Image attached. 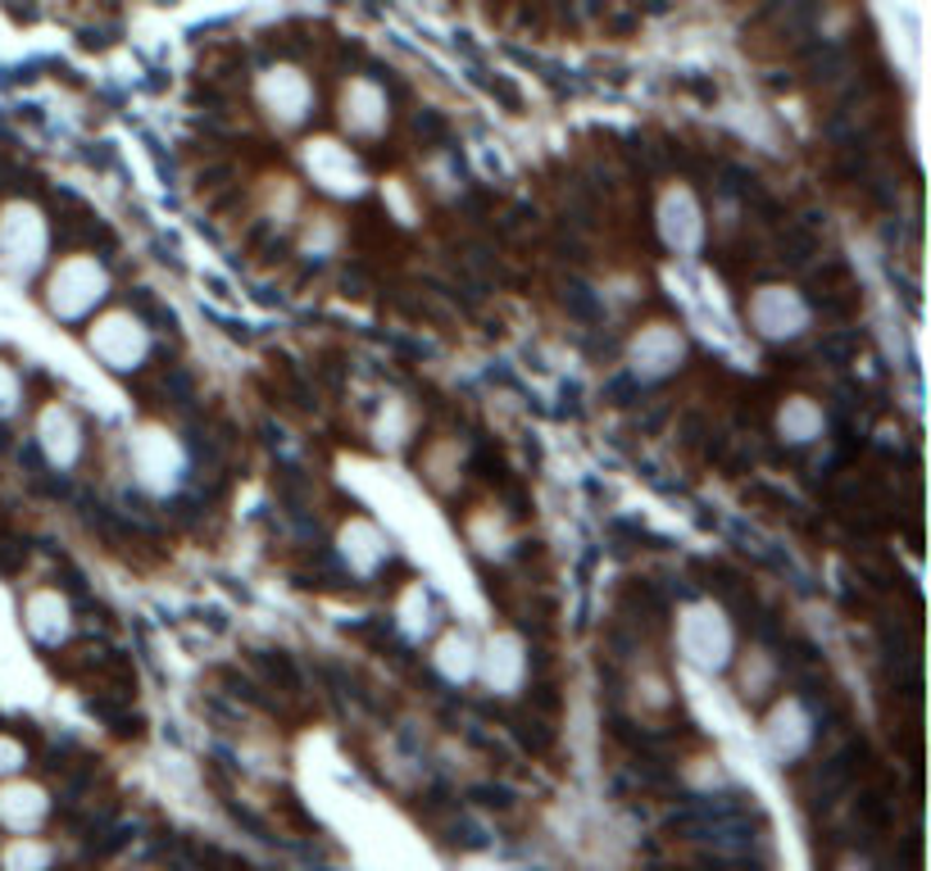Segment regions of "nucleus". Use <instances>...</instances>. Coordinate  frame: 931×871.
I'll use <instances>...</instances> for the list:
<instances>
[{"label": "nucleus", "mask_w": 931, "mask_h": 871, "mask_svg": "<svg viewBox=\"0 0 931 871\" xmlns=\"http://www.w3.org/2000/svg\"><path fill=\"white\" fill-rule=\"evenodd\" d=\"M105 295H109V273H105V263L96 254H68L59 259L51 277H46V309L64 323H87L96 318V309L105 305Z\"/></svg>", "instance_id": "1"}, {"label": "nucleus", "mask_w": 931, "mask_h": 871, "mask_svg": "<svg viewBox=\"0 0 931 871\" xmlns=\"http://www.w3.org/2000/svg\"><path fill=\"white\" fill-rule=\"evenodd\" d=\"M423 477L436 486V490H451L459 481V449L451 440H436L427 454H423Z\"/></svg>", "instance_id": "19"}, {"label": "nucleus", "mask_w": 931, "mask_h": 871, "mask_svg": "<svg viewBox=\"0 0 931 871\" xmlns=\"http://www.w3.org/2000/svg\"><path fill=\"white\" fill-rule=\"evenodd\" d=\"M36 436H42V449L51 454V464H59V468H73L87 449V432L78 423V413L59 400L42 404V413H36Z\"/></svg>", "instance_id": "9"}, {"label": "nucleus", "mask_w": 931, "mask_h": 871, "mask_svg": "<svg viewBox=\"0 0 931 871\" xmlns=\"http://www.w3.org/2000/svg\"><path fill=\"white\" fill-rule=\"evenodd\" d=\"M255 105L264 109V119L278 132L305 128L310 113H314V83H310V73L295 68V64H269L255 78Z\"/></svg>", "instance_id": "2"}, {"label": "nucleus", "mask_w": 931, "mask_h": 871, "mask_svg": "<svg viewBox=\"0 0 931 871\" xmlns=\"http://www.w3.org/2000/svg\"><path fill=\"white\" fill-rule=\"evenodd\" d=\"M342 554L350 558L355 573H372V567L387 563V541L368 518H350L342 526Z\"/></svg>", "instance_id": "15"}, {"label": "nucleus", "mask_w": 931, "mask_h": 871, "mask_svg": "<svg viewBox=\"0 0 931 871\" xmlns=\"http://www.w3.org/2000/svg\"><path fill=\"white\" fill-rule=\"evenodd\" d=\"M745 323L764 340H791L809 327V305L791 286H759L745 305Z\"/></svg>", "instance_id": "8"}, {"label": "nucleus", "mask_w": 931, "mask_h": 871, "mask_svg": "<svg viewBox=\"0 0 931 871\" xmlns=\"http://www.w3.org/2000/svg\"><path fill=\"white\" fill-rule=\"evenodd\" d=\"M87 350L109 368V372H132L151 355V331L128 309H105L87 323Z\"/></svg>", "instance_id": "3"}, {"label": "nucleus", "mask_w": 931, "mask_h": 871, "mask_svg": "<svg viewBox=\"0 0 931 871\" xmlns=\"http://www.w3.org/2000/svg\"><path fill=\"white\" fill-rule=\"evenodd\" d=\"M432 663L451 681H468V676H477V645L464 631H445L432 650Z\"/></svg>", "instance_id": "16"}, {"label": "nucleus", "mask_w": 931, "mask_h": 871, "mask_svg": "<svg viewBox=\"0 0 931 871\" xmlns=\"http://www.w3.org/2000/svg\"><path fill=\"white\" fill-rule=\"evenodd\" d=\"M387 119H391V100L382 91L378 78H346L342 83V96H337V123L346 137L355 141H378L387 132Z\"/></svg>", "instance_id": "7"}, {"label": "nucleus", "mask_w": 931, "mask_h": 871, "mask_svg": "<svg viewBox=\"0 0 931 871\" xmlns=\"http://www.w3.org/2000/svg\"><path fill=\"white\" fill-rule=\"evenodd\" d=\"M631 363H637L641 377H663V372H673L686 355V340L673 323H646L637 336H631Z\"/></svg>", "instance_id": "10"}, {"label": "nucleus", "mask_w": 931, "mask_h": 871, "mask_svg": "<svg viewBox=\"0 0 931 871\" xmlns=\"http://www.w3.org/2000/svg\"><path fill=\"white\" fill-rule=\"evenodd\" d=\"M477 672L487 676V686H496L500 695H513V690H518V681H523V672H528L523 640L509 635V631L491 635V645H487V650H477Z\"/></svg>", "instance_id": "11"}, {"label": "nucleus", "mask_w": 931, "mask_h": 871, "mask_svg": "<svg viewBox=\"0 0 931 871\" xmlns=\"http://www.w3.org/2000/svg\"><path fill=\"white\" fill-rule=\"evenodd\" d=\"M342 241V222L332 214H310L305 218V250L314 254H332V246Z\"/></svg>", "instance_id": "20"}, {"label": "nucleus", "mask_w": 931, "mask_h": 871, "mask_svg": "<svg viewBox=\"0 0 931 871\" xmlns=\"http://www.w3.org/2000/svg\"><path fill=\"white\" fill-rule=\"evenodd\" d=\"M0 232H10L14 254L23 259V269H36V263H42L51 232H46V218L36 214L32 205H10L6 214H0Z\"/></svg>", "instance_id": "12"}, {"label": "nucleus", "mask_w": 931, "mask_h": 871, "mask_svg": "<svg viewBox=\"0 0 931 871\" xmlns=\"http://www.w3.org/2000/svg\"><path fill=\"white\" fill-rule=\"evenodd\" d=\"M654 227H659V237L663 246L691 259L700 254L704 246V232H710V222H704V209L695 200V192L686 182H673V186H663V196H659V209H654Z\"/></svg>", "instance_id": "6"}, {"label": "nucleus", "mask_w": 931, "mask_h": 871, "mask_svg": "<svg viewBox=\"0 0 931 871\" xmlns=\"http://www.w3.org/2000/svg\"><path fill=\"white\" fill-rule=\"evenodd\" d=\"M301 164H305L310 182L327 196H364V186H368L364 160L337 137H310L301 145Z\"/></svg>", "instance_id": "5"}, {"label": "nucleus", "mask_w": 931, "mask_h": 871, "mask_svg": "<svg viewBox=\"0 0 931 871\" xmlns=\"http://www.w3.org/2000/svg\"><path fill=\"white\" fill-rule=\"evenodd\" d=\"M777 432L787 436V440H813L818 432H823V409H818L813 400H804V395H795V400H787L781 404V413H777Z\"/></svg>", "instance_id": "17"}, {"label": "nucleus", "mask_w": 931, "mask_h": 871, "mask_svg": "<svg viewBox=\"0 0 931 871\" xmlns=\"http://www.w3.org/2000/svg\"><path fill=\"white\" fill-rule=\"evenodd\" d=\"M28 631L42 640V645H59L68 635V603L59 590H32L28 595Z\"/></svg>", "instance_id": "14"}, {"label": "nucleus", "mask_w": 931, "mask_h": 871, "mask_svg": "<svg viewBox=\"0 0 931 871\" xmlns=\"http://www.w3.org/2000/svg\"><path fill=\"white\" fill-rule=\"evenodd\" d=\"M678 650L686 663L718 672L732 663V622L714 609V603H686L678 618Z\"/></svg>", "instance_id": "4"}, {"label": "nucleus", "mask_w": 931, "mask_h": 871, "mask_svg": "<svg viewBox=\"0 0 931 871\" xmlns=\"http://www.w3.org/2000/svg\"><path fill=\"white\" fill-rule=\"evenodd\" d=\"M772 681H777V663H772L764 650H745V654H740V663H736V686H740L745 699L759 704V699L772 690Z\"/></svg>", "instance_id": "18"}, {"label": "nucleus", "mask_w": 931, "mask_h": 871, "mask_svg": "<svg viewBox=\"0 0 931 871\" xmlns=\"http://www.w3.org/2000/svg\"><path fill=\"white\" fill-rule=\"evenodd\" d=\"M51 813V799H46V790H36L32 781H10V785H0V821L14 826V830H32V826H42Z\"/></svg>", "instance_id": "13"}]
</instances>
